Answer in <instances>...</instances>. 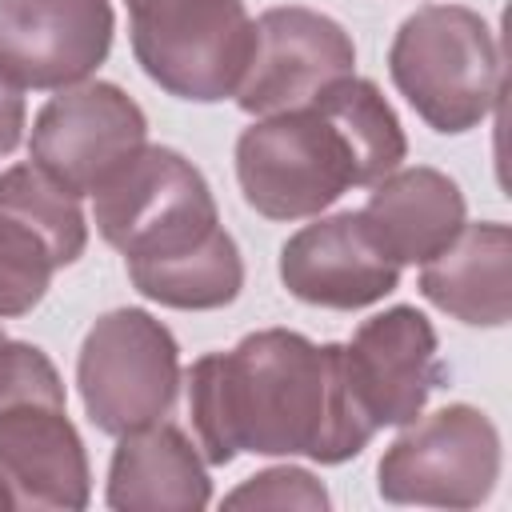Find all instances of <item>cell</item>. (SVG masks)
Returning <instances> with one entry per match:
<instances>
[{
    "mask_svg": "<svg viewBox=\"0 0 512 512\" xmlns=\"http://www.w3.org/2000/svg\"><path fill=\"white\" fill-rule=\"evenodd\" d=\"M0 508H12V496H8V488H4V480H0Z\"/></svg>",
    "mask_w": 512,
    "mask_h": 512,
    "instance_id": "21",
    "label": "cell"
},
{
    "mask_svg": "<svg viewBox=\"0 0 512 512\" xmlns=\"http://www.w3.org/2000/svg\"><path fill=\"white\" fill-rule=\"evenodd\" d=\"M12 400H64V384L36 344L0 332V404Z\"/></svg>",
    "mask_w": 512,
    "mask_h": 512,
    "instance_id": "18",
    "label": "cell"
},
{
    "mask_svg": "<svg viewBox=\"0 0 512 512\" xmlns=\"http://www.w3.org/2000/svg\"><path fill=\"white\" fill-rule=\"evenodd\" d=\"M284 288L316 308H368L400 284V264L368 236L360 212H336L300 228L280 252Z\"/></svg>",
    "mask_w": 512,
    "mask_h": 512,
    "instance_id": "14",
    "label": "cell"
},
{
    "mask_svg": "<svg viewBox=\"0 0 512 512\" xmlns=\"http://www.w3.org/2000/svg\"><path fill=\"white\" fill-rule=\"evenodd\" d=\"M212 480L176 424H144L120 436L108 468V504L120 512H200Z\"/></svg>",
    "mask_w": 512,
    "mask_h": 512,
    "instance_id": "17",
    "label": "cell"
},
{
    "mask_svg": "<svg viewBox=\"0 0 512 512\" xmlns=\"http://www.w3.org/2000/svg\"><path fill=\"white\" fill-rule=\"evenodd\" d=\"M108 0H0V76L16 88H72L112 48Z\"/></svg>",
    "mask_w": 512,
    "mask_h": 512,
    "instance_id": "11",
    "label": "cell"
},
{
    "mask_svg": "<svg viewBox=\"0 0 512 512\" xmlns=\"http://www.w3.org/2000/svg\"><path fill=\"white\" fill-rule=\"evenodd\" d=\"M228 508H328V492L304 468H268L224 496Z\"/></svg>",
    "mask_w": 512,
    "mask_h": 512,
    "instance_id": "19",
    "label": "cell"
},
{
    "mask_svg": "<svg viewBox=\"0 0 512 512\" xmlns=\"http://www.w3.org/2000/svg\"><path fill=\"white\" fill-rule=\"evenodd\" d=\"M88 244L80 196L36 164L0 172V320L32 312L56 268Z\"/></svg>",
    "mask_w": 512,
    "mask_h": 512,
    "instance_id": "8",
    "label": "cell"
},
{
    "mask_svg": "<svg viewBox=\"0 0 512 512\" xmlns=\"http://www.w3.org/2000/svg\"><path fill=\"white\" fill-rule=\"evenodd\" d=\"M344 376L372 428L412 424L444 376L436 356V328L408 304L368 316L352 344H344Z\"/></svg>",
    "mask_w": 512,
    "mask_h": 512,
    "instance_id": "12",
    "label": "cell"
},
{
    "mask_svg": "<svg viewBox=\"0 0 512 512\" xmlns=\"http://www.w3.org/2000/svg\"><path fill=\"white\" fill-rule=\"evenodd\" d=\"M388 72L400 96L436 132L476 128L504 88L488 20L460 4L416 8L388 48Z\"/></svg>",
    "mask_w": 512,
    "mask_h": 512,
    "instance_id": "4",
    "label": "cell"
},
{
    "mask_svg": "<svg viewBox=\"0 0 512 512\" xmlns=\"http://www.w3.org/2000/svg\"><path fill=\"white\" fill-rule=\"evenodd\" d=\"M24 136V96L20 88L0 76V156H8Z\"/></svg>",
    "mask_w": 512,
    "mask_h": 512,
    "instance_id": "20",
    "label": "cell"
},
{
    "mask_svg": "<svg viewBox=\"0 0 512 512\" xmlns=\"http://www.w3.org/2000/svg\"><path fill=\"white\" fill-rule=\"evenodd\" d=\"M76 384L84 412L100 432H136L172 412L180 348L144 308H116L88 328L76 360Z\"/></svg>",
    "mask_w": 512,
    "mask_h": 512,
    "instance_id": "6",
    "label": "cell"
},
{
    "mask_svg": "<svg viewBox=\"0 0 512 512\" xmlns=\"http://www.w3.org/2000/svg\"><path fill=\"white\" fill-rule=\"evenodd\" d=\"M92 200L96 232L128 260L148 300L208 312L240 296V248L220 228L208 180L176 148L144 144Z\"/></svg>",
    "mask_w": 512,
    "mask_h": 512,
    "instance_id": "2",
    "label": "cell"
},
{
    "mask_svg": "<svg viewBox=\"0 0 512 512\" xmlns=\"http://www.w3.org/2000/svg\"><path fill=\"white\" fill-rule=\"evenodd\" d=\"M352 36L312 8H268L256 20V48L236 88V104L248 116H272L308 104L328 84L352 76Z\"/></svg>",
    "mask_w": 512,
    "mask_h": 512,
    "instance_id": "10",
    "label": "cell"
},
{
    "mask_svg": "<svg viewBox=\"0 0 512 512\" xmlns=\"http://www.w3.org/2000/svg\"><path fill=\"white\" fill-rule=\"evenodd\" d=\"M188 412L208 464H232L240 452L340 464L376 436L352 400L344 344H312L288 328L200 356L188 368Z\"/></svg>",
    "mask_w": 512,
    "mask_h": 512,
    "instance_id": "1",
    "label": "cell"
},
{
    "mask_svg": "<svg viewBox=\"0 0 512 512\" xmlns=\"http://www.w3.org/2000/svg\"><path fill=\"white\" fill-rule=\"evenodd\" d=\"M376 476L392 504L476 508L500 480V432L480 408L444 404L392 440Z\"/></svg>",
    "mask_w": 512,
    "mask_h": 512,
    "instance_id": "7",
    "label": "cell"
},
{
    "mask_svg": "<svg viewBox=\"0 0 512 512\" xmlns=\"http://www.w3.org/2000/svg\"><path fill=\"white\" fill-rule=\"evenodd\" d=\"M148 140L140 104L116 84H72L32 124V164L76 196H96Z\"/></svg>",
    "mask_w": 512,
    "mask_h": 512,
    "instance_id": "9",
    "label": "cell"
},
{
    "mask_svg": "<svg viewBox=\"0 0 512 512\" xmlns=\"http://www.w3.org/2000/svg\"><path fill=\"white\" fill-rule=\"evenodd\" d=\"M408 152L392 104L372 80L344 76L300 108L272 112L240 132L236 176L248 208L268 220H304L400 168Z\"/></svg>",
    "mask_w": 512,
    "mask_h": 512,
    "instance_id": "3",
    "label": "cell"
},
{
    "mask_svg": "<svg viewBox=\"0 0 512 512\" xmlns=\"http://www.w3.org/2000/svg\"><path fill=\"white\" fill-rule=\"evenodd\" d=\"M124 4L132 20V52L148 80L196 104L236 96L256 48V20L240 0Z\"/></svg>",
    "mask_w": 512,
    "mask_h": 512,
    "instance_id": "5",
    "label": "cell"
},
{
    "mask_svg": "<svg viewBox=\"0 0 512 512\" xmlns=\"http://www.w3.org/2000/svg\"><path fill=\"white\" fill-rule=\"evenodd\" d=\"M0 480L12 508L76 512L88 504V456L64 400L0 404Z\"/></svg>",
    "mask_w": 512,
    "mask_h": 512,
    "instance_id": "13",
    "label": "cell"
},
{
    "mask_svg": "<svg viewBox=\"0 0 512 512\" xmlns=\"http://www.w3.org/2000/svg\"><path fill=\"white\" fill-rule=\"evenodd\" d=\"M360 220L396 264H424L464 228V196L436 168H396L372 184Z\"/></svg>",
    "mask_w": 512,
    "mask_h": 512,
    "instance_id": "15",
    "label": "cell"
},
{
    "mask_svg": "<svg viewBox=\"0 0 512 512\" xmlns=\"http://www.w3.org/2000/svg\"><path fill=\"white\" fill-rule=\"evenodd\" d=\"M420 292L460 324L500 328L512 316V232L496 220L464 224L448 248L424 260Z\"/></svg>",
    "mask_w": 512,
    "mask_h": 512,
    "instance_id": "16",
    "label": "cell"
}]
</instances>
